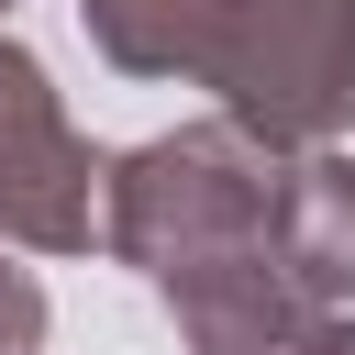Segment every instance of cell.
Masks as SVG:
<instances>
[{"label":"cell","mask_w":355,"mask_h":355,"mask_svg":"<svg viewBox=\"0 0 355 355\" xmlns=\"http://www.w3.org/2000/svg\"><path fill=\"white\" fill-rule=\"evenodd\" d=\"M122 78H189L277 155H322L355 122V0H78Z\"/></svg>","instance_id":"6da1fadb"},{"label":"cell","mask_w":355,"mask_h":355,"mask_svg":"<svg viewBox=\"0 0 355 355\" xmlns=\"http://www.w3.org/2000/svg\"><path fill=\"white\" fill-rule=\"evenodd\" d=\"M277 178L288 155L255 144L244 122H178L155 144H122L111 155V189H100V244L155 277L166 300L211 288V277H244V266H277Z\"/></svg>","instance_id":"7a4b0ae2"},{"label":"cell","mask_w":355,"mask_h":355,"mask_svg":"<svg viewBox=\"0 0 355 355\" xmlns=\"http://www.w3.org/2000/svg\"><path fill=\"white\" fill-rule=\"evenodd\" d=\"M100 189H111V166L67 122L44 55L0 33V244H22V255H89L100 244Z\"/></svg>","instance_id":"3957f363"},{"label":"cell","mask_w":355,"mask_h":355,"mask_svg":"<svg viewBox=\"0 0 355 355\" xmlns=\"http://www.w3.org/2000/svg\"><path fill=\"white\" fill-rule=\"evenodd\" d=\"M189 355H355V322L322 311L288 266H244V277H211L189 300H166Z\"/></svg>","instance_id":"277c9868"},{"label":"cell","mask_w":355,"mask_h":355,"mask_svg":"<svg viewBox=\"0 0 355 355\" xmlns=\"http://www.w3.org/2000/svg\"><path fill=\"white\" fill-rule=\"evenodd\" d=\"M277 266L322 300V311H355V155H288L277 178Z\"/></svg>","instance_id":"5b68a950"},{"label":"cell","mask_w":355,"mask_h":355,"mask_svg":"<svg viewBox=\"0 0 355 355\" xmlns=\"http://www.w3.org/2000/svg\"><path fill=\"white\" fill-rule=\"evenodd\" d=\"M33 344H44V288H33V266L0 255V355H33Z\"/></svg>","instance_id":"8992f818"}]
</instances>
